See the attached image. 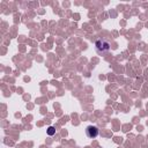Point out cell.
Instances as JSON below:
<instances>
[{
    "mask_svg": "<svg viewBox=\"0 0 148 148\" xmlns=\"http://www.w3.org/2000/svg\"><path fill=\"white\" fill-rule=\"evenodd\" d=\"M46 133H47L49 135H53V134H56V128H54L53 126H50V127H47Z\"/></svg>",
    "mask_w": 148,
    "mask_h": 148,
    "instance_id": "3",
    "label": "cell"
},
{
    "mask_svg": "<svg viewBox=\"0 0 148 148\" xmlns=\"http://www.w3.org/2000/svg\"><path fill=\"white\" fill-rule=\"evenodd\" d=\"M99 133V130L96 127V126H92V125H89L87 128H86V134L89 139H95Z\"/></svg>",
    "mask_w": 148,
    "mask_h": 148,
    "instance_id": "2",
    "label": "cell"
},
{
    "mask_svg": "<svg viewBox=\"0 0 148 148\" xmlns=\"http://www.w3.org/2000/svg\"><path fill=\"white\" fill-rule=\"evenodd\" d=\"M95 46H96V50L98 52H105V51H109L110 43L105 39H97L95 43Z\"/></svg>",
    "mask_w": 148,
    "mask_h": 148,
    "instance_id": "1",
    "label": "cell"
}]
</instances>
